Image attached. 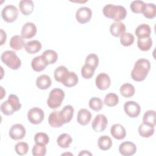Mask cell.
Wrapping results in <instances>:
<instances>
[{
  "label": "cell",
  "mask_w": 156,
  "mask_h": 156,
  "mask_svg": "<svg viewBox=\"0 0 156 156\" xmlns=\"http://www.w3.org/2000/svg\"><path fill=\"white\" fill-rule=\"evenodd\" d=\"M150 69V62L146 58H140L135 63L131 72V77L135 81H143L146 78Z\"/></svg>",
  "instance_id": "obj_1"
},
{
  "label": "cell",
  "mask_w": 156,
  "mask_h": 156,
  "mask_svg": "<svg viewBox=\"0 0 156 156\" xmlns=\"http://www.w3.org/2000/svg\"><path fill=\"white\" fill-rule=\"evenodd\" d=\"M102 12L105 17L112 19L115 21H120L124 20L127 15V10L124 7L111 4L105 5L102 9Z\"/></svg>",
  "instance_id": "obj_2"
},
{
  "label": "cell",
  "mask_w": 156,
  "mask_h": 156,
  "mask_svg": "<svg viewBox=\"0 0 156 156\" xmlns=\"http://www.w3.org/2000/svg\"><path fill=\"white\" fill-rule=\"evenodd\" d=\"M21 107L19 98L15 94H11L9 96L8 99L2 102L1 105V110L5 115H12L14 112L18 111Z\"/></svg>",
  "instance_id": "obj_3"
},
{
  "label": "cell",
  "mask_w": 156,
  "mask_h": 156,
  "mask_svg": "<svg viewBox=\"0 0 156 156\" xmlns=\"http://www.w3.org/2000/svg\"><path fill=\"white\" fill-rule=\"evenodd\" d=\"M1 61L12 69L16 70L21 65V61L13 51H5L1 56Z\"/></svg>",
  "instance_id": "obj_4"
},
{
  "label": "cell",
  "mask_w": 156,
  "mask_h": 156,
  "mask_svg": "<svg viewBox=\"0 0 156 156\" xmlns=\"http://www.w3.org/2000/svg\"><path fill=\"white\" fill-rule=\"evenodd\" d=\"M65 98V93L60 88L52 89L49 94L47 100L48 107L52 109H56L60 107Z\"/></svg>",
  "instance_id": "obj_5"
},
{
  "label": "cell",
  "mask_w": 156,
  "mask_h": 156,
  "mask_svg": "<svg viewBox=\"0 0 156 156\" xmlns=\"http://www.w3.org/2000/svg\"><path fill=\"white\" fill-rule=\"evenodd\" d=\"M1 16L5 22L13 23L16 20L18 16V10L13 5H7L2 9Z\"/></svg>",
  "instance_id": "obj_6"
},
{
  "label": "cell",
  "mask_w": 156,
  "mask_h": 156,
  "mask_svg": "<svg viewBox=\"0 0 156 156\" xmlns=\"http://www.w3.org/2000/svg\"><path fill=\"white\" fill-rule=\"evenodd\" d=\"M44 117L43 110L39 107H33L27 113V119L33 124H40Z\"/></svg>",
  "instance_id": "obj_7"
},
{
  "label": "cell",
  "mask_w": 156,
  "mask_h": 156,
  "mask_svg": "<svg viewBox=\"0 0 156 156\" xmlns=\"http://www.w3.org/2000/svg\"><path fill=\"white\" fill-rule=\"evenodd\" d=\"M108 119L107 117L104 115L98 114L93 120L91 126L95 132H101L106 129Z\"/></svg>",
  "instance_id": "obj_8"
},
{
  "label": "cell",
  "mask_w": 156,
  "mask_h": 156,
  "mask_svg": "<svg viewBox=\"0 0 156 156\" xmlns=\"http://www.w3.org/2000/svg\"><path fill=\"white\" fill-rule=\"evenodd\" d=\"M124 110L127 116L134 118H136L140 115L141 112V107L137 102L129 101L124 104Z\"/></svg>",
  "instance_id": "obj_9"
},
{
  "label": "cell",
  "mask_w": 156,
  "mask_h": 156,
  "mask_svg": "<svg viewBox=\"0 0 156 156\" xmlns=\"http://www.w3.org/2000/svg\"><path fill=\"white\" fill-rule=\"evenodd\" d=\"M91 16V10L88 7H81L77 10L76 13V20L80 24H85L89 22Z\"/></svg>",
  "instance_id": "obj_10"
},
{
  "label": "cell",
  "mask_w": 156,
  "mask_h": 156,
  "mask_svg": "<svg viewBox=\"0 0 156 156\" xmlns=\"http://www.w3.org/2000/svg\"><path fill=\"white\" fill-rule=\"evenodd\" d=\"M26 133L25 127L21 124L13 125L9 130V136L13 140H20L23 139Z\"/></svg>",
  "instance_id": "obj_11"
},
{
  "label": "cell",
  "mask_w": 156,
  "mask_h": 156,
  "mask_svg": "<svg viewBox=\"0 0 156 156\" xmlns=\"http://www.w3.org/2000/svg\"><path fill=\"white\" fill-rule=\"evenodd\" d=\"M49 125L54 128L60 127L65 124L60 111H54L51 112L48 118Z\"/></svg>",
  "instance_id": "obj_12"
},
{
  "label": "cell",
  "mask_w": 156,
  "mask_h": 156,
  "mask_svg": "<svg viewBox=\"0 0 156 156\" xmlns=\"http://www.w3.org/2000/svg\"><path fill=\"white\" fill-rule=\"evenodd\" d=\"M95 83L98 89L101 90H105L110 87L111 85V80L107 74L101 73L96 76Z\"/></svg>",
  "instance_id": "obj_13"
},
{
  "label": "cell",
  "mask_w": 156,
  "mask_h": 156,
  "mask_svg": "<svg viewBox=\"0 0 156 156\" xmlns=\"http://www.w3.org/2000/svg\"><path fill=\"white\" fill-rule=\"evenodd\" d=\"M119 151L124 156L133 155L136 151V146L131 141H124L119 145Z\"/></svg>",
  "instance_id": "obj_14"
},
{
  "label": "cell",
  "mask_w": 156,
  "mask_h": 156,
  "mask_svg": "<svg viewBox=\"0 0 156 156\" xmlns=\"http://www.w3.org/2000/svg\"><path fill=\"white\" fill-rule=\"evenodd\" d=\"M37 32L36 26L31 22H27L25 23L21 29V37L23 38L28 39L31 38L35 36Z\"/></svg>",
  "instance_id": "obj_15"
},
{
  "label": "cell",
  "mask_w": 156,
  "mask_h": 156,
  "mask_svg": "<svg viewBox=\"0 0 156 156\" xmlns=\"http://www.w3.org/2000/svg\"><path fill=\"white\" fill-rule=\"evenodd\" d=\"M48 65V63L42 55L34 57L31 62L32 68L37 72H40L44 70Z\"/></svg>",
  "instance_id": "obj_16"
},
{
  "label": "cell",
  "mask_w": 156,
  "mask_h": 156,
  "mask_svg": "<svg viewBox=\"0 0 156 156\" xmlns=\"http://www.w3.org/2000/svg\"><path fill=\"white\" fill-rule=\"evenodd\" d=\"M79 79L74 72L68 71L63 77L62 83L66 87H72L76 85L78 83Z\"/></svg>",
  "instance_id": "obj_17"
},
{
  "label": "cell",
  "mask_w": 156,
  "mask_h": 156,
  "mask_svg": "<svg viewBox=\"0 0 156 156\" xmlns=\"http://www.w3.org/2000/svg\"><path fill=\"white\" fill-rule=\"evenodd\" d=\"M110 133L113 138L117 140L124 139L126 136V129L120 124H113L111 127Z\"/></svg>",
  "instance_id": "obj_18"
},
{
  "label": "cell",
  "mask_w": 156,
  "mask_h": 156,
  "mask_svg": "<svg viewBox=\"0 0 156 156\" xmlns=\"http://www.w3.org/2000/svg\"><path fill=\"white\" fill-rule=\"evenodd\" d=\"M91 119V113L86 108H81L77 113V121L82 126L87 125Z\"/></svg>",
  "instance_id": "obj_19"
},
{
  "label": "cell",
  "mask_w": 156,
  "mask_h": 156,
  "mask_svg": "<svg viewBox=\"0 0 156 156\" xmlns=\"http://www.w3.org/2000/svg\"><path fill=\"white\" fill-rule=\"evenodd\" d=\"M125 31L126 26L121 21H115L110 25V32L111 34L115 37H120Z\"/></svg>",
  "instance_id": "obj_20"
},
{
  "label": "cell",
  "mask_w": 156,
  "mask_h": 156,
  "mask_svg": "<svg viewBox=\"0 0 156 156\" xmlns=\"http://www.w3.org/2000/svg\"><path fill=\"white\" fill-rule=\"evenodd\" d=\"M19 8L24 15L27 16L32 13L34 9V4L31 0H21L19 3Z\"/></svg>",
  "instance_id": "obj_21"
},
{
  "label": "cell",
  "mask_w": 156,
  "mask_h": 156,
  "mask_svg": "<svg viewBox=\"0 0 156 156\" xmlns=\"http://www.w3.org/2000/svg\"><path fill=\"white\" fill-rule=\"evenodd\" d=\"M24 47L27 52L30 54H34L41 50L42 45L38 40H32L26 43Z\"/></svg>",
  "instance_id": "obj_22"
},
{
  "label": "cell",
  "mask_w": 156,
  "mask_h": 156,
  "mask_svg": "<svg viewBox=\"0 0 156 156\" xmlns=\"http://www.w3.org/2000/svg\"><path fill=\"white\" fill-rule=\"evenodd\" d=\"M52 81L50 77L46 74L38 76L36 79V85L40 90H46L51 85Z\"/></svg>",
  "instance_id": "obj_23"
},
{
  "label": "cell",
  "mask_w": 156,
  "mask_h": 156,
  "mask_svg": "<svg viewBox=\"0 0 156 156\" xmlns=\"http://www.w3.org/2000/svg\"><path fill=\"white\" fill-rule=\"evenodd\" d=\"M135 33L138 38L149 37L151 34V29L148 24H141L136 28Z\"/></svg>",
  "instance_id": "obj_24"
},
{
  "label": "cell",
  "mask_w": 156,
  "mask_h": 156,
  "mask_svg": "<svg viewBox=\"0 0 156 156\" xmlns=\"http://www.w3.org/2000/svg\"><path fill=\"white\" fill-rule=\"evenodd\" d=\"M24 41L21 36L16 35L13 36L10 40L9 45L10 48L15 51L21 50L24 46Z\"/></svg>",
  "instance_id": "obj_25"
},
{
  "label": "cell",
  "mask_w": 156,
  "mask_h": 156,
  "mask_svg": "<svg viewBox=\"0 0 156 156\" xmlns=\"http://www.w3.org/2000/svg\"><path fill=\"white\" fill-rule=\"evenodd\" d=\"M73 141L71 136L68 133H64L58 136L57 139V143L62 148H68L69 147Z\"/></svg>",
  "instance_id": "obj_26"
},
{
  "label": "cell",
  "mask_w": 156,
  "mask_h": 156,
  "mask_svg": "<svg viewBox=\"0 0 156 156\" xmlns=\"http://www.w3.org/2000/svg\"><path fill=\"white\" fill-rule=\"evenodd\" d=\"M98 147L102 151H107L112 146V140L107 135H103L99 138L98 141Z\"/></svg>",
  "instance_id": "obj_27"
},
{
  "label": "cell",
  "mask_w": 156,
  "mask_h": 156,
  "mask_svg": "<svg viewBox=\"0 0 156 156\" xmlns=\"http://www.w3.org/2000/svg\"><path fill=\"white\" fill-rule=\"evenodd\" d=\"M143 122L144 124L151 127H155V112L154 110L146 111L143 117Z\"/></svg>",
  "instance_id": "obj_28"
},
{
  "label": "cell",
  "mask_w": 156,
  "mask_h": 156,
  "mask_svg": "<svg viewBox=\"0 0 156 156\" xmlns=\"http://www.w3.org/2000/svg\"><path fill=\"white\" fill-rule=\"evenodd\" d=\"M121 94L124 98H130L135 94V89L133 85L129 83H126L122 85L119 89Z\"/></svg>",
  "instance_id": "obj_29"
},
{
  "label": "cell",
  "mask_w": 156,
  "mask_h": 156,
  "mask_svg": "<svg viewBox=\"0 0 156 156\" xmlns=\"http://www.w3.org/2000/svg\"><path fill=\"white\" fill-rule=\"evenodd\" d=\"M138 133L140 136L143 138H149L154 133V127H151L148 125L141 123L138 127Z\"/></svg>",
  "instance_id": "obj_30"
},
{
  "label": "cell",
  "mask_w": 156,
  "mask_h": 156,
  "mask_svg": "<svg viewBox=\"0 0 156 156\" xmlns=\"http://www.w3.org/2000/svg\"><path fill=\"white\" fill-rule=\"evenodd\" d=\"M137 46L141 51H149L152 46V40L151 37L138 38L137 41Z\"/></svg>",
  "instance_id": "obj_31"
},
{
  "label": "cell",
  "mask_w": 156,
  "mask_h": 156,
  "mask_svg": "<svg viewBox=\"0 0 156 156\" xmlns=\"http://www.w3.org/2000/svg\"><path fill=\"white\" fill-rule=\"evenodd\" d=\"M144 16L147 19H152L156 15V7L153 3H147L142 12Z\"/></svg>",
  "instance_id": "obj_32"
},
{
  "label": "cell",
  "mask_w": 156,
  "mask_h": 156,
  "mask_svg": "<svg viewBox=\"0 0 156 156\" xmlns=\"http://www.w3.org/2000/svg\"><path fill=\"white\" fill-rule=\"evenodd\" d=\"M74 108L71 105H67L63 107L60 111L65 123H68L71 121L74 115Z\"/></svg>",
  "instance_id": "obj_33"
},
{
  "label": "cell",
  "mask_w": 156,
  "mask_h": 156,
  "mask_svg": "<svg viewBox=\"0 0 156 156\" xmlns=\"http://www.w3.org/2000/svg\"><path fill=\"white\" fill-rule=\"evenodd\" d=\"M42 55L45 58L48 64H53L55 63L58 59V54L57 53L52 49L46 50L43 52Z\"/></svg>",
  "instance_id": "obj_34"
},
{
  "label": "cell",
  "mask_w": 156,
  "mask_h": 156,
  "mask_svg": "<svg viewBox=\"0 0 156 156\" xmlns=\"http://www.w3.org/2000/svg\"><path fill=\"white\" fill-rule=\"evenodd\" d=\"M104 102L108 107H114L118 104L119 98L115 93H110L105 96Z\"/></svg>",
  "instance_id": "obj_35"
},
{
  "label": "cell",
  "mask_w": 156,
  "mask_h": 156,
  "mask_svg": "<svg viewBox=\"0 0 156 156\" xmlns=\"http://www.w3.org/2000/svg\"><path fill=\"white\" fill-rule=\"evenodd\" d=\"M85 65L93 68L94 70L98 66L99 64V57L95 54H88L85 58Z\"/></svg>",
  "instance_id": "obj_36"
},
{
  "label": "cell",
  "mask_w": 156,
  "mask_h": 156,
  "mask_svg": "<svg viewBox=\"0 0 156 156\" xmlns=\"http://www.w3.org/2000/svg\"><path fill=\"white\" fill-rule=\"evenodd\" d=\"M135 40V37L133 34L126 32L122 34L120 36V42L124 46H129L132 45Z\"/></svg>",
  "instance_id": "obj_37"
},
{
  "label": "cell",
  "mask_w": 156,
  "mask_h": 156,
  "mask_svg": "<svg viewBox=\"0 0 156 156\" xmlns=\"http://www.w3.org/2000/svg\"><path fill=\"white\" fill-rule=\"evenodd\" d=\"M146 3L142 1H133L130 5L131 10L135 13H141L143 11Z\"/></svg>",
  "instance_id": "obj_38"
},
{
  "label": "cell",
  "mask_w": 156,
  "mask_h": 156,
  "mask_svg": "<svg viewBox=\"0 0 156 156\" xmlns=\"http://www.w3.org/2000/svg\"><path fill=\"white\" fill-rule=\"evenodd\" d=\"M89 107L93 110L98 112L102 108L103 102L100 98L93 97L89 101Z\"/></svg>",
  "instance_id": "obj_39"
},
{
  "label": "cell",
  "mask_w": 156,
  "mask_h": 156,
  "mask_svg": "<svg viewBox=\"0 0 156 156\" xmlns=\"http://www.w3.org/2000/svg\"><path fill=\"white\" fill-rule=\"evenodd\" d=\"M34 141L36 144L46 145L49 141V138L46 133L38 132L34 136Z\"/></svg>",
  "instance_id": "obj_40"
},
{
  "label": "cell",
  "mask_w": 156,
  "mask_h": 156,
  "mask_svg": "<svg viewBox=\"0 0 156 156\" xmlns=\"http://www.w3.org/2000/svg\"><path fill=\"white\" fill-rule=\"evenodd\" d=\"M68 69L64 66H58L54 71V76L56 81L61 82L65 75L68 73Z\"/></svg>",
  "instance_id": "obj_41"
},
{
  "label": "cell",
  "mask_w": 156,
  "mask_h": 156,
  "mask_svg": "<svg viewBox=\"0 0 156 156\" xmlns=\"http://www.w3.org/2000/svg\"><path fill=\"white\" fill-rule=\"evenodd\" d=\"M15 150L19 155H26L29 150L28 144L25 142H18L15 146Z\"/></svg>",
  "instance_id": "obj_42"
},
{
  "label": "cell",
  "mask_w": 156,
  "mask_h": 156,
  "mask_svg": "<svg viewBox=\"0 0 156 156\" xmlns=\"http://www.w3.org/2000/svg\"><path fill=\"white\" fill-rule=\"evenodd\" d=\"M32 153L34 156H44L46 154V147L45 145L35 143L32 147Z\"/></svg>",
  "instance_id": "obj_43"
},
{
  "label": "cell",
  "mask_w": 156,
  "mask_h": 156,
  "mask_svg": "<svg viewBox=\"0 0 156 156\" xmlns=\"http://www.w3.org/2000/svg\"><path fill=\"white\" fill-rule=\"evenodd\" d=\"M94 69L87 65H84L81 69V74L82 77L85 79H91L94 74Z\"/></svg>",
  "instance_id": "obj_44"
},
{
  "label": "cell",
  "mask_w": 156,
  "mask_h": 156,
  "mask_svg": "<svg viewBox=\"0 0 156 156\" xmlns=\"http://www.w3.org/2000/svg\"><path fill=\"white\" fill-rule=\"evenodd\" d=\"M0 30H1V45H3L5 43V41L7 39V34L2 29H1Z\"/></svg>",
  "instance_id": "obj_45"
},
{
  "label": "cell",
  "mask_w": 156,
  "mask_h": 156,
  "mask_svg": "<svg viewBox=\"0 0 156 156\" xmlns=\"http://www.w3.org/2000/svg\"><path fill=\"white\" fill-rule=\"evenodd\" d=\"M0 88H1V99H3V98H4V96L5 95V91L4 90V88H3V87H2V86H1L0 87Z\"/></svg>",
  "instance_id": "obj_46"
},
{
  "label": "cell",
  "mask_w": 156,
  "mask_h": 156,
  "mask_svg": "<svg viewBox=\"0 0 156 156\" xmlns=\"http://www.w3.org/2000/svg\"><path fill=\"white\" fill-rule=\"evenodd\" d=\"M79 155H91L92 154H91V153L89 152L88 151H82L79 153Z\"/></svg>",
  "instance_id": "obj_47"
}]
</instances>
